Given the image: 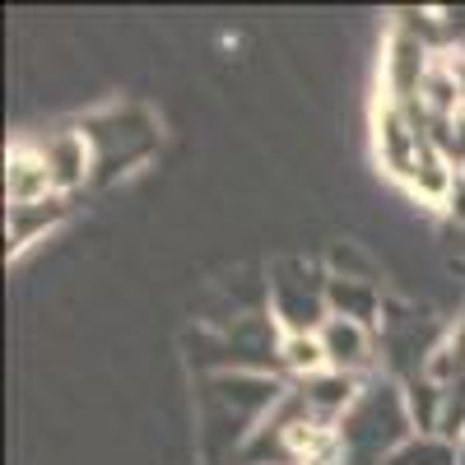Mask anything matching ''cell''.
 <instances>
[{
	"label": "cell",
	"mask_w": 465,
	"mask_h": 465,
	"mask_svg": "<svg viewBox=\"0 0 465 465\" xmlns=\"http://www.w3.org/2000/svg\"><path fill=\"white\" fill-rule=\"evenodd\" d=\"M52 196H56V186H52L43 159L33 153V144L10 149V159H5V201H10V210H15V205L52 201Z\"/></svg>",
	"instance_id": "9c48e42d"
},
{
	"label": "cell",
	"mask_w": 465,
	"mask_h": 465,
	"mask_svg": "<svg viewBox=\"0 0 465 465\" xmlns=\"http://www.w3.org/2000/svg\"><path fill=\"white\" fill-rule=\"evenodd\" d=\"M270 307L284 335H317L331 317V280L307 261H280L270 270Z\"/></svg>",
	"instance_id": "3957f363"
},
{
	"label": "cell",
	"mask_w": 465,
	"mask_h": 465,
	"mask_svg": "<svg viewBox=\"0 0 465 465\" xmlns=\"http://www.w3.org/2000/svg\"><path fill=\"white\" fill-rule=\"evenodd\" d=\"M447 214H451L456 223H465V177H456V186H451V196H447Z\"/></svg>",
	"instance_id": "9a60e30c"
},
{
	"label": "cell",
	"mask_w": 465,
	"mask_h": 465,
	"mask_svg": "<svg viewBox=\"0 0 465 465\" xmlns=\"http://www.w3.org/2000/svg\"><path fill=\"white\" fill-rule=\"evenodd\" d=\"M280 363L298 377H312V372H326V359H322V344L317 335H284L280 344Z\"/></svg>",
	"instance_id": "5bb4252c"
},
{
	"label": "cell",
	"mask_w": 465,
	"mask_h": 465,
	"mask_svg": "<svg viewBox=\"0 0 465 465\" xmlns=\"http://www.w3.org/2000/svg\"><path fill=\"white\" fill-rule=\"evenodd\" d=\"M61 214H65L61 196L37 201V205H15V210H10V252H19V247L37 242V238H43V232H47Z\"/></svg>",
	"instance_id": "7c38bea8"
},
{
	"label": "cell",
	"mask_w": 465,
	"mask_h": 465,
	"mask_svg": "<svg viewBox=\"0 0 465 465\" xmlns=\"http://www.w3.org/2000/svg\"><path fill=\"white\" fill-rule=\"evenodd\" d=\"M33 153L43 159V168H47V177L56 186V196L70 191V186H80L94 173V144H89L84 131H56L47 140H37Z\"/></svg>",
	"instance_id": "52a82bcc"
},
{
	"label": "cell",
	"mask_w": 465,
	"mask_h": 465,
	"mask_svg": "<svg viewBox=\"0 0 465 465\" xmlns=\"http://www.w3.org/2000/svg\"><path fill=\"white\" fill-rule=\"evenodd\" d=\"M460 465H465V447H460Z\"/></svg>",
	"instance_id": "2e32d148"
},
{
	"label": "cell",
	"mask_w": 465,
	"mask_h": 465,
	"mask_svg": "<svg viewBox=\"0 0 465 465\" xmlns=\"http://www.w3.org/2000/svg\"><path fill=\"white\" fill-rule=\"evenodd\" d=\"M423 377H429L433 386H456V381H465V317L429 349V368H423Z\"/></svg>",
	"instance_id": "30bf717a"
},
{
	"label": "cell",
	"mask_w": 465,
	"mask_h": 465,
	"mask_svg": "<svg viewBox=\"0 0 465 465\" xmlns=\"http://www.w3.org/2000/svg\"><path fill=\"white\" fill-rule=\"evenodd\" d=\"M456 460H460L456 442H447V438H438V433H419V438H410L396 456H386L381 465H456Z\"/></svg>",
	"instance_id": "4fadbf2b"
},
{
	"label": "cell",
	"mask_w": 465,
	"mask_h": 465,
	"mask_svg": "<svg viewBox=\"0 0 465 465\" xmlns=\"http://www.w3.org/2000/svg\"><path fill=\"white\" fill-rule=\"evenodd\" d=\"M460 177H465V168H460Z\"/></svg>",
	"instance_id": "e0dca14e"
},
{
	"label": "cell",
	"mask_w": 465,
	"mask_h": 465,
	"mask_svg": "<svg viewBox=\"0 0 465 465\" xmlns=\"http://www.w3.org/2000/svg\"><path fill=\"white\" fill-rule=\"evenodd\" d=\"M429 149H433L429 116H423L419 107L381 103V112H377V159H381L386 173L410 186L414 168L423 163V153H429Z\"/></svg>",
	"instance_id": "5b68a950"
},
{
	"label": "cell",
	"mask_w": 465,
	"mask_h": 465,
	"mask_svg": "<svg viewBox=\"0 0 465 465\" xmlns=\"http://www.w3.org/2000/svg\"><path fill=\"white\" fill-rule=\"evenodd\" d=\"M377 307H381V298H377V289L368 280H340V275H331V317H349V322L368 326L377 317Z\"/></svg>",
	"instance_id": "8fae6325"
},
{
	"label": "cell",
	"mask_w": 465,
	"mask_h": 465,
	"mask_svg": "<svg viewBox=\"0 0 465 465\" xmlns=\"http://www.w3.org/2000/svg\"><path fill=\"white\" fill-rule=\"evenodd\" d=\"M317 344H322V359L331 372H344L354 377L368 359H372V335L363 322H349V317H326V326L317 331Z\"/></svg>",
	"instance_id": "ba28073f"
},
{
	"label": "cell",
	"mask_w": 465,
	"mask_h": 465,
	"mask_svg": "<svg viewBox=\"0 0 465 465\" xmlns=\"http://www.w3.org/2000/svg\"><path fill=\"white\" fill-rule=\"evenodd\" d=\"M414 438V410L410 396L391 381L359 386V401L335 423V447L344 465H381Z\"/></svg>",
	"instance_id": "7a4b0ae2"
},
{
	"label": "cell",
	"mask_w": 465,
	"mask_h": 465,
	"mask_svg": "<svg viewBox=\"0 0 465 465\" xmlns=\"http://www.w3.org/2000/svg\"><path fill=\"white\" fill-rule=\"evenodd\" d=\"M284 401V386L270 372H210L201 386V438L214 460L247 451L261 423Z\"/></svg>",
	"instance_id": "6da1fadb"
},
{
	"label": "cell",
	"mask_w": 465,
	"mask_h": 465,
	"mask_svg": "<svg viewBox=\"0 0 465 465\" xmlns=\"http://www.w3.org/2000/svg\"><path fill=\"white\" fill-rule=\"evenodd\" d=\"M433 56H429V43L410 28H396L391 43H386V56H381V84H386V103H401V107H419V94L433 74Z\"/></svg>",
	"instance_id": "8992f818"
},
{
	"label": "cell",
	"mask_w": 465,
	"mask_h": 465,
	"mask_svg": "<svg viewBox=\"0 0 465 465\" xmlns=\"http://www.w3.org/2000/svg\"><path fill=\"white\" fill-rule=\"evenodd\" d=\"M280 344L284 335L275 317H232L228 331L205 340V349H214L205 363H214V372H265L280 363Z\"/></svg>",
	"instance_id": "277c9868"
}]
</instances>
